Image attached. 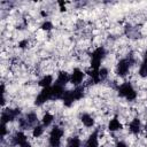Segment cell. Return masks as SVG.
<instances>
[{
    "instance_id": "cell-23",
    "label": "cell",
    "mask_w": 147,
    "mask_h": 147,
    "mask_svg": "<svg viewBox=\"0 0 147 147\" xmlns=\"http://www.w3.org/2000/svg\"><path fill=\"white\" fill-rule=\"evenodd\" d=\"M99 77H100V80H105L107 77H108V69L107 68H100L99 69Z\"/></svg>"
},
{
    "instance_id": "cell-28",
    "label": "cell",
    "mask_w": 147,
    "mask_h": 147,
    "mask_svg": "<svg viewBox=\"0 0 147 147\" xmlns=\"http://www.w3.org/2000/svg\"><path fill=\"white\" fill-rule=\"evenodd\" d=\"M59 5H60V10H61V11H64V10H65L64 2H63V1H59Z\"/></svg>"
},
{
    "instance_id": "cell-11",
    "label": "cell",
    "mask_w": 147,
    "mask_h": 147,
    "mask_svg": "<svg viewBox=\"0 0 147 147\" xmlns=\"http://www.w3.org/2000/svg\"><path fill=\"white\" fill-rule=\"evenodd\" d=\"M62 100H63V105L65 107H70L75 101V96H74V92L72 91H64V94L62 96Z\"/></svg>"
},
{
    "instance_id": "cell-32",
    "label": "cell",
    "mask_w": 147,
    "mask_h": 147,
    "mask_svg": "<svg viewBox=\"0 0 147 147\" xmlns=\"http://www.w3.org/2000/svg\"><path fill=\"white\" fill-rule=\"evenodd\" d=\"M41 15H42V16H47V14H46L45 11H41Z\"/></svg>"
},
{
    "instance_id": "cell-5",
    "label": "cell",
    "mask_w": 147,
    "mask_h": 147,
    "mask_svg": "<svg viewBox=\"0 0 147 147\" xmlns=\"http://www.w3.org/2000/svg\"><path fill=\"white\" fill-rule=\"evenodd\" d=\"M21 114V109L20 108H7L5 110H2L1 113V123L7 124L8 122L14 121L18 115Z\"/></svg>"
},
{
    "instance_id": "cell-13",
    "label": "cell",
    "mask_w": 147,
    "mask_h": 147,
    "mask_svg": "<svg viewBox=\"0 0 147 147\" xmlns=\"http://www.w3.org/2000/svg\"><path fill=\"white\" fill-rule=\"evenodd\" d=\"M129 130H130L131 133L138 134L140 132V130H141V122H140V119L139 118L132 119L131 123H130V125H129Z\"/></svg>"
},
{
    "instance_id": "cell-29",
    "label": "cell",
    "mask_w": 147,
    "mask_h": 147,
    "mask_svg": "<svg viewBox=\"0 0 147 147\" xmlns=\"http://www.w3.org/2000/svg\"><path fill=\"white\" fill-rule=\"evenodd\" d=\"M115 147H127V145L124 142V141H119V142H117L116 144V146Z\"/></svg>"
},
{
    "instance_id": "cell-20",
    "label": "cell",
    "mask_w": 147,
    "mask_h": 147,
    "mask_svg": "<svg viewBox=\"0 0 147 147\" xmlns=\"http://www.w3.org/2000/svg\"><path fill=\"white\" fill-rule=\"evenodd\" d=\"M72 92H74V96L76 100H80L82 98H84V86L78 85L76 86L75 90H72Z\"/></svg>"
},
{
    "instance_id": "cell-33",
    "label": "cell",
    "mask_w": 147,
    "mask_h": 147,
    "mask_svg": "<svg viewBox=\"0 0 147 147\" xmlns=\"http://www.w3.org/2000/svg\"><path fill=\"white\" fill-rule=\"evenodd\" d=\"M145 130H146V132H147V124L145 125Z\"/></svg>"
},
{
    "instance_id": "cell-17",
    "label": "cell",
    "mask_w": 147,
    "mask_h": 147,
    "mask_svg": "<svg viewBox=\"0 0 147 147\" xmlns=\"http://www.w3.org/2000/svg\"><path fill=\"white\" fill-rule=\"evenodd\" d=\"M53 83V77L51 76V75H46V76H44L40 80H39V86H41L42 88H46V87H49L51 86V84Z\"/></svg>"
},
{
    "instance_id": "cell-3",
    "label": "cell",
    "mask_w": 147,
    "mask_h": 147,
    "mask_svg": "<svg viewBox=\"0 0 147 147\" xmlns=\"http://www.w3.org/2000/svg\"><path fill=\"white\" fill-rule=\"evenodd\" d=\"M134 62V59L132 57V55H129V57L126 59H122L118 61L117 65H116V74L119 77H124L127 75L130 67L132 65V63Z\"/></svg>"
},
{
    "instance_id": "cell-27",
    "label": "cell",
    "mask_w": 147,
    "mask_h": 147,
    "mask_svg": "<svg viewBox=\"0 0 147 147\" xmlns=\"http://www.w3.org/2000/svg\"><path fill=\"white\" fill-rule=\"evenodd\" d=\"M28 40L26 39H24V40H22V41H20V44H18V46L21 47V48H25L26 46H28Z\"/></svg>"
},
{
    "instance_id": "cell-31",
    "label": "cell",
    "mask_w": 147,
    "mask_h": 147,
    "mask_svg": "<svg viewBox=\"0 0 147 147\" xmlns=\"http://www.w3.org/2000/svg\"><path fill=\"white\" fill-rule=\"evenodd\" d=\"M142 63L147 64V51L145 52V55H144V61H142Z\"/></svg>"
},
{
    "instance_id": "cell-30",
    "label": "cell",
    "mask_w": 147,
    "mask_h": 147,
    "mask_svg": "<svg viewBox=\"0 0 147 147\" xmlns=\"http://www.w3.org/2000/svg\"><path fill=\"white\" fill-rule=\"evenodd\" d=\"M20 147H32V146H31V144H30V142H28V141H26L25 144H23V145H21Z\"/></svg>"
},
{
    "instance_id": "cell-9",
    "label": "cell",
    "mask_w": 147,
    "mask_h": 147,
    "mask_svg": "<svg viewBox=\"0 0 147 147\" xmlns=\"http://www.w3.org/2000/svg\"><path fill=\"white\" fill-rule=\"evenodd\" d=\"M85 147H99V132H98V130L94 131L88 137V139L86 140Z\"/></svg>"
},
{
    "instance_id": "cell-12",
    "label": "cell",
    "mask_w": 147,
    "mask_h": 147,
    "mask_svg": "<svg viewBox=\"0 0 147 147\" xmlns=\"http://www.w3.org/2000/svg\"><path fill=\"white\" fill-rule=\"evenodd\" d=\"M25 121H26V124H28V127H34L37 124H38V117H37V114L31 111V113H28L25 115Z\"/></svg>"
},
{
    "instance_id": "cell-2",
    "label": "cell",
    "mask_w": 147,
    "mask_h": 147,
    "mask_svg": "<svg viewBox=\"0 0 147 147\" xmlns=\"http://www.w3.org/2000/svg\"><path fill=\"white\" fill-rule=\"evenodd\" d=\"M105 56H106V49L102 46L94 49L92 55H91V68L94 69V70H99L101 61L103 60Z\"/></svg>"
},
{
    "instance_id": "cell-26",
    "label": "cell",
    "mask_w": 147,
    "mask_h": 147,
    "mask_svg": "<svg viewBox=\"0 0 147 147\" xmlns=\"http://www.w3.org/2000/svg\"><path fill=\"white\" fill-rule=\"evenodd\" d=\"M0 131H1V138H3V137L6 136V133H7V126H6V124L1 123V125H0Z\"/></svg>"
},
{
    "instance_id": "cell-16",
    "label": "cell",
    "mask_w": 147,
    "mask_h": 147,
    "mask_svg": "<svg viewBox=\"0 0 147 147\" xmlns=\"http://www.w3.org/2000/svg\"><path fill=\"white\" fill-rule=\"evenodd\" d=\"M80 121L86 127H92L94 125V118L90 114H82L80 115Z\"/></svg>"
},
{
    "instance_id": "cell-1",
    "label": "cell",
    "mask_w": 147,
    "mask_h": 147,
    "mask_svg": "<svg viewBox=\"0 0 147 147\" xmlns=\"http://www.w3.org/2000/svg\"><path fill=\"white\" fill-rule=\"evenodd\" d=\"M117 92H118V95H119V96L125 98L127 101H133V100L137 98V92H136V90L133 88L132 84L129 83V82L123 83L121 86H118Z\"/></svg>"
},
{
    "instance_id": "cell-10",
    "label": "cell",
    "mask_w": 147,
    "mask_h": 147,
    "mask_svg": "<svg viewBox=\"0 0 147 147\" xmlns=\"http://www.w3.org/2000/svg\"><path fill=\"white\" fill-rule=\"evenodd\" d=\"M64 94V90L62 85H59L55 83V85L52 87V99L53 100H57V99H62Z\"/></svg>"
},
{
    "instance_id": "cell-24",
    "label": "cell",
    "mask_w": 147,
    "mask_h": 147,
    "mask_svg": "<svg viewBox=\"0 0 147 147\" xmlns=\"http://www.w3.org/2000/svg\"><path fill=\"white\" fill-rule=\"evenodd\" d=\"M139 75L140 77H147V64L145 63H141L140 64V68H139Z\"/></svg>"
},
{
    "instance_id": "cell-19",
    "label": "cell",
    "mask_w": 147,
    "mask_h": 147,
    "mask_svg": "<svg viewBox=\"0 0 147 147\" xmlns=\"http://www.w3.org/2000/svg\"><path fill=\"white\" fill-rule=\"evenodd\" d=\"M80 146H82V141L78 137H71L67 142V147H80Z\"/></svg>"
},
{
    "instance_id": "cell-7",
    "label": "cell",
    "mask_w": 147,
    "mask_h": 147,
    "mask_svg": "<svg viewBox=\"0 0 147 147\" xmlns=\"http://www.w3.org/2000/svg\"><path fill=\"white\" fill-rule=\"evenodd\" d=\"M84 77H85V72H83L80 69L76 68V69H74L72 74L70 75V82H71L74 85H77V86H78V85L83 82Z\"/></svg>"
},
{
    "instance_id": "cell-6",
    "label": "cell",
    "mask_w": 147,
    "mask_h": 147,
    "mask_svg": "<svg viewBox=\"0 0 147 147\" xmlns=\"http://www.w3.org/2000/svg\"><path fill=\"white\" fill-rule=\"evenodd\" d=\"M49 99H52V87L42 88L41 92L37 95V98H36V100H34V105H36V106H41V105H44L46 101H48Z\"/></svg>"
},
{
    "instance_id": "cell-8",
    "label": "cell",
    "mask_w": 147,
    "mask_h": 147,
    "mask_svg": "<svg viewBox=\"0 0 147 147\" xmlns=\"http://www.w3.org/2000/svg\"><path fill=\"white\" fill-rule=\"evenodd\" d=\"M11 142H13V145L21 146V145H23V144L26 142V136H25L23 132L17 131V132L13 136V138H11Z\"/></svg>"
},
{
    "instance_id": "cell-21",
    "label": "cell",
    "mask_w": 147,
    "mask_h": 147,
    "mask_svg": "<svg viewBox=\"0 0 147 147\" xmlns=\"http://www.w3.org/2000/svg\"><path fill=\"white\" fill-rule=\"evenodd\" d=\"M42 133H44V125L37 124L34 127H32V136L34 138H39Z\"/></svg>"
},
{
    "instance_id": "cell-14",
    "label": "cell",
    "mask_w": 147,
    "mask_h": 147,
    "mask_svg": "<svg viewBox=\"0 0 147 147\" xmlns=\"http://www.w3.org/2000/svg\"><path fill=\"white\" fill-rule=\"evenodd\" d=\"M70 82V76L67 71H60L57 75V79H56V84L64 86L67 83Z\"/></svg>"
},
{
    "instance_id": "cell-15",
    "label": "cell",
    "mask_w": 147,
    "mask_h": 147,
    "mask_svg": "<svg viewBox=\"0 0 147 147\" xmlns=\"http://www.w3.org/2000/svg\"><path fill=\"white\" fill-rule=\"evenodd\" d=\"M122 124L121 122L118 121L117 117H114L113 119L109 121V124H108V130L111 131V132H115V131H118V130H122Z\"/></svg>"
},
{
    "instance_id": "cell-22",
    "label": "cell",
    "mask_w": 147,
    "mask_h": 147,
    "mask_svg": "<svg viewBox=\"0 0 147 147\" xmlns=\"http://www.w3.org/2000/svg\"><path fill=\"white\" fill-rule=\"evenodd\" d=\"M53 119H54V116H53L52 114H49V113H46V114L42 116V125H44V126H49V125L52 124Z\"/></svg>"
},
{
    "instance_id": "cell-4",
    "label": "cell",
    "mask_w": 147,
    "mask_h": 147,
    "mask_svg": "<svg viewBox=\"0 0 147 147\" xmlns=\"http://www.w3.org/2000/svg\"><path fill=\"white\" fill-rule=\"evenodd\" d=\"M63 129L60 126H54L49 133V146L51 147H60L61 145V138L63 137Z\"/></svg>"
},
{
    "instance_id": "cell-25",
    "label": "cell",
    "mask_w": 147,
    "mask_h": 147,
    "mask_svg": "<svg viewBox=\"0 0 147 147\" xmlns=\"http://www.w3.org/2000/svg\"><path fill=\"white\" fill-rule=\"evenodd\" d=\"M41 30H44V31H49V30H52L53 29V24H52V22H49V21H45L42 24H41Z\"/></svg>"
},
{
    "instance_id": "cell-18",
    "label": "cell",
    "mask_w": 147,
    "mask_h": 147,
    "mask_svg": "<svg viewBox=\"0 0 147 147\" xmlns=\"http://www.w3.org/2000/svg\"><path fill=\"white\" fill-rule=\"evenodd\" d=\"M86 74L92 78V83L93 84H98V83H100L101 80H100V77H99V70H94V69H88L87 71H86Z\"/></svg>"
}]
</instances>
